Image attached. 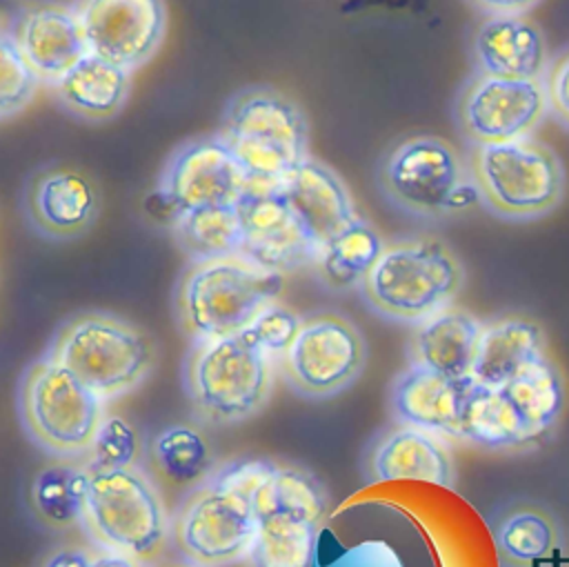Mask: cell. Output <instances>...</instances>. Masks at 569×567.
I'll return each mask as SVG.
<instances>
[{"label": "cell", "mask_w": 569, "mask_h": 567, "mask_svg": "<svg viewBox=\"0 0 569 567\" xmlns=\"http://www.w3.org/2000/svg\"><path fill=\"white\" fill-rule=\"evenodd\" d=\"M278 462L233 458L189 487L171 514V543L184 565L244 563L258 527V494Z\"/></svg>", "instance_id": "obj_1"}, {"label": "cell", "mask_w": 569, "mask_h": 567, "mask_svg": "<svg viewBox=\"0 0 569 567\" xmlns=\"http://www.w3.org/2000/svg\"><path fill=\"white\" fill-rule=\"evenodd\" d=\"M80 527L100 551L156 563L171 540V514L140 467L87 465Z\"/></svg>", "instance_id": "obj_2"}, {"label": "cell", "mask_w": 569, "mask_h": 567, "mask_svg": "<svg viewBox=\"0 0 569 567\" xmlns=\"http://www.w3.org/2000/svg\"><path fill=\"white\" fill-rule=\"evenodd\" d=\"M44 354L64 365L104 405L136 391L158 360L156 340L142 327L107 311L67 318Z\"/></svg>", "instance_id": "obj_3"}, {"label": "cell", "mask_w": 569, "mask_h": 567, "mask_svg": "<svg viewBox=\"0 0 569 567\" xmlns=\"http://www.w3.org/2000/svg\"><path fill=\"white\" fill-rule=\"evenodd\" d=\"M282 287L284 276L242 256L189 262L173 296L178 327L189 342L238 336L264 307L278 302Z\"/></svg>", "instance_id": "obj_4"}, {"label": "cell", "mask_w": 569, "mask_h": 567, "mask_svg": "<svg viewBox=\"0 0 569 567\" xmlns=\"http://www.w3.org/2000/svg\"><path fill=\"white\" fill-rule=\"evenodd\" d=\"M276 360L242 334L189 342L182 387L191 411L207 425H236L260 414L276 380Z\"/></svg>", "instance_id": "obj_5"}, {"label": "cell", "mask_w": 569, "mask_h": 567, "mask_svg": "<svg viewBox=\"0 0 569 567\" xmlns=\"http://www.w3.org/2000/svg\"><path fill=\"white\" fill-rule=\"evenodd\" d=\"M216 133L240 160L251 187H278L311 156L305 111L271 87H247L233 93Z\"/></svg>", "instance_id": "obj_6"}, {"label": "cell", "mask_w": 569, "mask_h": 567, "mask_svg": "<svg viewBox=\"0 0 569 567\" xmlns=\"http://www.w3.org/2000/svg\"><path fill=\"white\" fill-rule=\"evenodd\" d=\"M462 285L465 269L449 245L409 238L385 247L360 294L378 316L418 325L449 307Z\"/></svg>", "instance_id": "obj_7"}, {"label": "cell", "mask_w": 569, "mask_h": 567, "mask_svg": "<svg viewBox=\"0 0 569 567\" xmlns=\"http://www.w3.org/2000/svg\"><path fill=\"white\" fill-rule=\"evenodd\" d=\"M16 405L29 440L58 460L87 458L107 416L104 402L47 354L24 369Z\"/></svg>", "instance_id": "obj_8"}, {"label": "cell", "mask_w": 569, "mask_h": 567, "mask_svg": "<svg viewBox=\"0 0 569 567\" xmlns=\"http://www.w3.org/2000/svg\"><path fill=\"white\" fill-rule=\"evenodd\" d=\"M329 511L325 485L307 469L278 465L258 494V527L247 567H313Z\"/></svg>", "instance_id": "obj_9"}, {"label": "cell", "mask_w": 569, "mask_h": 567, "mask_svg": "<svg viewBox=\"0 0 569 567\" xmlns=\"http://www.w3.org/2000/svg\"><path fill=\"white\" fill-rule=\"evenodd\" d=\"M469 173L482 202L498 216L531 220L558 207L565 169L556 151L533 136L471 145Z\"/></svg>", "instance_id": "obj_10"}, {"label": "cell", "mask_w": 569, "mask_h": 567, "mask_svg": "<svg viewBox=\"0 0 569 567\" xmlns=\"http://www.w3.org/2000/svg\"><path fill=\"white\" fill-rule=\"evenodd\" d=\"M367 365V342L345 316L322 311L302 325L278 360L287 387L309 400L333 398L351 387Z\"/></svg>", "instance_id": "obj_11"}, {"label": "cell", "mask_w": 569, "mask_h": 567, "mask_svg": "<svg viewBox=\"0 0 569 567\" xmlns=\"http://www.w3.org/2000/svg\"><path fill=\"white\" fill-rule=\"evenodd\" d=\"M378 182L396 207L413 216L440 218L453 213V200L469 178L449 142L416 136L387 151L378 167Z\"/></svg>", "instance_id": "obj_12"}, {"label": "cell", "mask_w": 569, "mask_h": 567, "mask_svg": "<svg viewBox=\"0 0 569 567\" xmlns=\"http://www.w3.org/2000/svg\"><path fill=\"white\" fill-rule=\"evenodd\" d=\"M549 113L545 78L518 80L473 73L458 93L456 122L471 145L531 136Z\"/></svg>", "instance_id": "obj_13"}, {"label": "cell", "mask_w": 569, "mask_h": 567, "mask_svg": "<svg viewBox=\"0 0 569 567\" xmlns=\"http://www.w3.org/2000/svg\"><path fill=\"white\" fill-rule=\"evenodd\" d=\"M89 53L136 71L160 49L167 33L164 0H73Z\"/></svg>", "instance_id": "obj_14"}, {"label": "cell", "mask_w": 569, "mask_h": 567, "mask_svg": "<svg viewBox=\"0 0 569 567\" xmlns=\"http://www.w3.org/2000/svg\"><path fill=\"white\" fill-rule=\"evenodd\" d=\"M240 256L251 265L287 276L316 265L318 247L278 187H251L238 205Z\"/></svg>", "instance_id": "obj_15"}, {"label": "cell", "mask_w": 569, "mask_h": 567, "mask_svg": "<svg viewBox=\"0 0 569 567\" xmlns=\"http://www.w3.org/2000/svg\"><path fill=\"white\" fill-rule=\"evenodd\" d=\"M158 185L189 211L202 207H238L251 180L227 142L218 133H211L176 147Z\"/></svg>", "instance_id": "obj_16"}, {"label": "cell", "mask_w": 569, "mask_h": 567, "mask_svg": "<svg viewBox=\"0 0 569 567\" xmlns=\"http://www.w3.org/2000/svg\"><path fill=\"white\" fill-rule=\"evenodd\" d=\"M24 211L38 233L53 240H71L96 222L100 189L76 167H47L29 180Z\"/></svg>", "instance_id": "obj_17"}, {"label": "cell", "mask_w": 569, "mask_h": 567, "mask_svg": "<svg viewBox=\"0 0 569 567\" xmlns=\"http://www.w3.org/2000/svg\"><path fill=\"white\" fill-rule=\"evenodd\" d=\"M11 33L40 84L53 87L89 53L71 4H31L20 11Z\"/></svg>", "instance_id": "obj_18"}, {"label": "cell", "mask_w": 569, "mask_h": 567, "mask_svg": "<svg viewBox=\"0 0 569 567\" xmlns=\"http://www.w3.org/2000/svg\"><path fill=\"white\" fill-rule=\"evenodd\" d=\"M471 385V376L449 378L409 362L391 382V414L400 425L456 438Z\"/></svg>", "instance_id": "obj_19"}, {"label": "cell", "mask_w": 569, "mask_h": 567, "mask_svg": "<svg viewBox=\"0 0 569 567\" xmlns=\"http://www.w3.org/2000/svg\"><path fill=\"white\" fill-rule=\"evenodd\" d=\"M278 191L284 196L318 251L358 218L342 178L311 156L284 176Z\"/></svg>", "instance_id": "obj_20"}, {"label": "cell", "mask_w": 569, "mask_h": 567, "mask_svg": "<svg viewBox=\"0 0 569 567\" xmlns=\"http://www.w3.org/2000/svg\"><path fill=\"white\" fill-rule=\"evenodd\" d=\"M473 62L478 73L538 80L547 76L549 53L540 27L525 13H493L476 29Z\"/></svg>", "instance_id": "obj_21"}, {"label": "cell", "mask_w": 569, "mask_h": 567, "mask_svg": "<svg viewBox=\"0 0 569 567\" xmlns=\"http://www.w3.org/2000/svg\"><path fill=\"white\" fill-rule=\"evenodd\" d=\"M367 476L376 483L416 480L453 487V458L438 434L398 425L385 431L367 456Z\"/></svg>", "instance_id": "obj_22"}, {"label": "cell", "mask_w": 569, "mask_h": 567, "mask_svg": "<svg viewBox=\"0 0 569 567\" xmlns=\"http://www.w3.org/2000/svg\"><path fill=\"white\" fill-rule=\"evenodd\" d=\"M482 322L465 309L445 307L418 322L409 345V362L449 378L471 376Z\"/></svg>", "instance_id": "obj_23"}, {"label": "cell", "mask_w": 569, "mask_h": 567, "mask_svg": "<svg viewBox=\"0 0 569 567\" xmlns=\"http://www.w3.org/2000/svg\"><path fill=\"white\" fill-rule=\"evenodd\" d=\"M133 71L87 53L53 87L56 100L71 116L89 122L116 118L131 91Z\"/></svg>", "instance_id": "obj_24"}, {"label": "cell", "mask_w": 569, "mask_h": 567, "mask_svg": "<svg viewBox=\"0 0 569 567\" xmlns=\"http://www.w3.org/2000/svg\"><path fill=\"white\" fill-rule=\"evenodd\" d=\"M545 358V338L536 322L500 318L482 325L471 378L485 387H502Z\"/></svg>", "instance_id": "obj_25"}, {"label": "cell", "mask_w": 569, "mask_h": 567, "mask_svg": "<svg viewBox=\"0 0 569 567\" xmlns=\"http://www.w3.org/2000/svg\"><path fill=\"white\" fill-rule=\"evenodd\" d=\"M385 247L382 236L358 216L318 251L313 267L322 282L333 291L360 289Z\"/></svg>", "instance_id": "obj_26"}, {"label": "cell", "mask_w": 569, "mask_h": 567, "mask_svg": "<svg viewBox=\"0 0 569 567\" xmlns=\"http://www.w3.org/2000/svg\"><path fill=\"white\" fill-rule=\"evenodd\" d=\"M498 389L516 411L529 442H536L556 425L565 405L562 378L547 356Z\"/></svg>", "instance_id": "obj_27"}, {"label": "cell", "mask_w": 569, "mask_h": 567, "mask_svg": "<svg viewBox=\"0 0 569 567\" xmlns=\"http://www.w3.org/2000/svg\"><path fill=\"white\" fill-rule=\"evenodd\" d=\"M151 458L158 474L178 487H193L216 469L207 436L189 422L164 427L151 442Z\"/></svg>", "instance_id": "obj_28"}, {"label": "cell", "mask_w": 569, "mask_h": 567, "mask_svg": "<svg viewBox=\"0 0 569 567\" xmlns=\"http://www.w3.org/2000/svg\"><path fill=\"white\" fill-rule=\"evenodd\" d=\"M171 233L189 262L240 256L238 207L189 209Z\"/></svg>", "instance_id": "obj_29"}, {"label": "cell", "mask_w": 569, "mask_h": 567, "mask_svg": "<svg viewBox=\"0 0 569 567\" xmlns=\"http://www.w3.org/2000/svg\"><path fill=\"white\" fill-rule=\"evenodd\" d=\"M87 467L76 460H58L33 476L29 500L42 523L67 529L82 520Z\"/></svg>", "instance_id": "obj_30"}, {"label": "cell", "mask_w": 569, "mask_h": 567, "mask_svg": "<svg viewBox=\"0 0 569 567\" xmlns=\"http://www.w3.org/2000/svg\"><path fill=\"white\" fill-rule=\"evenodd\" d=\"M556 525L538 509H516L493 529L498 554L513 567H529L556 549Z\"/></svg>", "instance_id": "obj_31"}, {"label": "cell", "mask_w": 569, "mask_h": 567, "mask_svg": "<svg viewBox=\"0 0 569 567\" xmlns=\"http://www.w3.org/2000/svg\"><path fill=\"white\" fill-rule=\"evenodd\" d=\"M40 80L27 64L11 31L0 29V118L20 113L36 96Z\"/></svg>", "instance_id": "obj_32"}, {"label": "cell", "mask_w": 569, "mask_h": 567, "mask_svg": "<svg viewBox=\"0 0 569 567\" xmlns=\"http://www.w3.org/2000/svg\"><path fill=\"white\" fill-rule=\"evenodd\" d=\"M142 442L136 427L122 418L107 414L96 434L93 447L87 456L91 467H133L140 465Z\"/></svg>", "instance_id": "obj_33"}, {"label": "cell", "mask_w": 569, "mask_h": 567, "mask_svg": "<svg viewBox=\"0 0 569 567\" xmlns=\"http://www.w3.org/2000/svg\"><path fill=\"white\" fill-rule=\"evenodd\" d=\"M300 325L302 318L293 309L284 307L282 302H271L253 318L242 336L278 365L284 351L291 347Z\"/></svg>", "instance_id": "obj_34"}, {"label": "cell", "mask_w": 569, "mask_h": 567, "mask_svg": "<svg viewBox=\"0 0 569 567\" xmlns=\"http://www.w3.org/2000/svg\"><path fill=\"white\" fill-rule=\"evenodd\" d=\"M549 111L569 129V51L549 64L545 76Z\"/></svg>", "instance_id": "obj_35"}, {"label": "cell", "mask_w": 569, "mask_h": 567, "mask_svg": "<svg viewBox=\"0 0 569 567\" xmlns=\"http://www.w3.org/2000/svg\"><path fill=\"white\" fill-rule=\"evenodd\" d=\"M144 211H147V216H149L156 225L167 227V229H173V227L180 222L182 213H184V209L178 205V200H176L167 189H162L160 185H156V187L147 193V198H144Z\"/></svg>", "instance_id": "obj_36"}, {"label": "cell", "mask_w": 569, "mask_h": 567, "mask_svg": "<svg viewBox=\"0 0 569 567\" xmlns=\"http://www.w3.org/2000/svg\"><path fill=\"white\" fill-rule=\"evenodd\" d=\"M93 551L84 547H58L53 549L40 567H91Z\"/></svg>", "instance_id": "obj_37"}, {"label": "cell", "mask_w": 569, "mask_h": 567, "mask_svg": "<svg viewBox=\"0 0 569 567\" xmlns=\"http://www.w3.org/2000/svg\"><path fill=\"white\" fill-rule=\"evenodd\" d=\"M489 16L493 13H525L529 11L538 0H471Z\"/></svg>", "instance_id": "obj_38"}, {"label": "cell", "mask_w": 569, "mask_h": 567, "mask_svg": "<svg viewBox=\"0 0 569 567\" xmlns=\"http://www.w3.org/2000/svg\"><path fill=\"white\" fill-rule=\"evenodd\" d=\"M91 567H147L140 560H133L129 556L122 554H113V551H93V560Z\"/></svg>", "instance_id": "obj_39"}, {"label": "cell", "mask_w": 569, "mask_h": 567, "mask_svg": "<svg viewBox=\"0 0 569 567\" xmlns=\"http://www.w3.org/2000/svg\"><path fill=\"white\" fill-rule=\"evenodd\" d=\"M180 567H191V565H180Z\"/></svg>", "instance_id": "obj_40"}]
</instances>
